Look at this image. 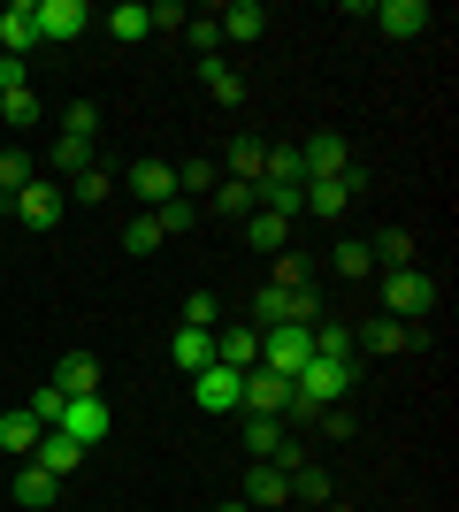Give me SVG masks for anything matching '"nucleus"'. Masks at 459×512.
Returning <instances> with one entry per match:
<instances>
[{
	"label": "nucleus",
	"mask_w": 459,
	"mask_h": 512,
	"mask_svg": "<svg viewBox=\"0 0 459 512\" xmlns=\"http://www.w3.org/2000/svg\"><path fill=\"white\" fill-rule=\"evenodd\" d=\"M383 314L421 329V321L437 314V276H429V268H391V276H383Z\"/></svg>",
	"instance_id": "nucleus-1"
},
{
	"label": "nucleus",
	"mask_w": 459,
	"mask_h": 512,
	"mask_svg": "<svg viewBox=\"0 0 459 512\" xmlns=\"http://www.w3.org/2000/svg\"><path fill=\"white\" fill-rule=\"evenodd\" d=\"M31 8H39V46H77L100 23L85 0H31Z\"/></svg>",
	"instance_id": "nucleus-2"
},
{
	"label": "nucleus",
	"mask_w": 459,
	"mask_h": 512,
	"mask_svg": "<svg viewBox=\"0 0 459 512\" xmlns=\"http://www.w3.org/2000/svg\"><path fill=\"white\" fill-rule=\"evenodd\" d=\"M54 428H62L77 451L108 444V428H115V421H108V398H62V421H54Z\"/></svg>",
	"instance_id": "nucleus-3"
},
{
	"label": "nucleus",
	"mask_w": 459,
	"mask_h": 512,
	"mask_svg": "<svg viewBox=\"0 0 459 512\" xmlns=\"http://www.w3.org/2000/svg\"><path fill=\"white\" fill-rule=\"evenodd\" d=\"M314 360V329H261V367L268 375H299Z\"/></svg>",
	"instance_id": "nucleus-4"
},
{
	"label": "nucleus",
	"mask_w": 459,
	"mask_h": 512,
	"mask_svg": "<svg viewBox=\"0 0 459 512\" xmlns=\"http://www.w3.org/2000/svg\"><path fill=\"white\" fill-rule=\"evenodd\" d=\"M368 192V176L360 169H345V176H314V184H306V214H329V222H337V214H352V199Z\"/></svg>",
	"instance_id": "nucleus-5"
},
{
	"label": "nucleus",
	"mask_w": 459,
	"mask_h": 512,
	"mask_svg": "<svg viewBox=\"0 0 459 512\" xmlns=\"http://www.w3.org/2000/svg\"><path fill=\"white\" fill-rule=\"evenodd\" d=\"M238 406H245V413H268V421H284V413H291V375L253 367V375H245V390H238Z\"/></svg>",
	"instance_id": "nucleus-6"
},
{
	"label": "nucleus",
	"mask_w": 459,
	"mask_h": 512,
	"mask_svg": "<svg viewBox=\"0 0 459 512\" xmlns=\"http://www.w3.org/2000/svg\"><path fill=\"white\" fill-rule=\"evenodd\" d=\"M245 505L253 512H291V474L268 467V459H253V467H245Z\"/></svg>",
	"instance_id": "nucleus-7"
},
{
	"label": "nucleus",
	"mask_w": 459,
	"mask_h": 512,
	"mask_svg": "<svg viewBox=\"0 0 459 512\" xmlns=\"http://www.w3.org/2000/svg\"><path fill=\"white\" fill-rule=\"evenodd\" d=\"M62 207H69L62 184H46V176L16 192V222H23V230H54V222H62Z\"/></svg>",
	"instance_id": "nucleus-8"
},
{
	"label": "nucleus",
	"mask_w": 459,
	"mask_h": 512,
	"mask_svg": "<svg viewBox=\"0 0 459 512\" xmlns=\"http://www.w3.org/2000/svg\"><path fill=\"white\" fill-rule=\"evenodd\" d=\"M31 46H39V8H31V0H8V8H0V54L23 62Z\"/></svg>",
	"instance_id": "nucleus-9"
},
{
	"label": "nucleus",
	"mask_w": 459,
	"mask_h": 512,
	"mask_svg": "<svg viewBox=\"0 0 459 512\" xmlns=\"http://www.w3.org/2000/svg\"><path fill=\"white\" fill-rule=\"evenodd\" d=\"M375 23H383V39H421L429 23H437V8L429 0H383V8H368Z\"/></svg>",
	"instance_id": "nucleus-10"
},
{
	"label": "nucleus",
	"mask_w": 459,
	"mask_h": 512,
	"mask_svg": "<svg viewBox=\"0 0 459 512\" xmlns=\"http://www.w3.org/2000/svg\"><path fill=\"white\" fill-rule=\"evenodd\" d=\"M352 344H368V352H406V344H429V329H414V321H391V314H375L352 329Z\"/></svg>",
	"instance_id": "nucleus-11"
},
{
	"label": "nucleus",
	"mask_w": 459,
	"mask_h": 512,
	"mask_svg": "<svg viewBox=\"0 0 459 512\" xmlns=\"http://www.w3.org/2000/svg\"><path fill=\"white\" fill-rule=\"evenodd\" d=\"M192 390H199V413H238L245 375H230V367H199V375H192Z\"/></svg>",
	"instance_id": "nucleus-12"
},
{
	"label": "nucleus",
	"mask_w": 459,
	"mask_h": 512,
	"mask_svg": "<svg viewBox=\"0 0 459 512\" xmlns=\"http://www.w3.org/2000/svg\"><path fill=\"white\" fill-rule=\"evenodd\" d=\"M299 161H306V184H314V176H345L352 146L337 138V130H322V138H306V146H299Z\"/></svg>",
	"instance_id": "nucleus-13"
},
{
	"label": "nucleus",
	"mask_w": 459,
	"mask_h": 512,
	"mask_svg": "<svg viewBox=\"0 0 459 512\" xmlns=\"http://www.w3.org/2000/svg\"><path fill=\"white\" fill-rule=\"evenodd\" d=\"M215 367L253 375V367H261V329H215Z\"/></svg>",
	"instance_id": "nucleus-14"
},
{
	"label": "nucleus",
	"mask_w": 459,
	"mask_h": 512,
	"mask_svg": "<svg viewBox=\"0 0 459 512\" xmlns=\"http://www.w3.org/2000/svg\"><path fill=\"white\" fill-rule=\"evenodd\" d=\"M215 31H222L230 46H253V39L268 31V8H261V0H230V8L215 16Z\"/></svg>",
	"instance_id": "nucleus-15"
},
{
	"label": "nucleus",
	"mask_w": 459,
	"mask_h": 512,
	"mask_svg": "<svg viewBox=\"0 0 459 512\" xmlns=\"http://www.w3.org/2000/svg\"><path fill=\"white\" fill-rule=\"evenodd\" d=\"M54 390H62V398H100V360H92V352H62Z\"/></svg>",
	"instance_id": "nucleus-16"
},
{
	"label": "nucleus",
	"mask_w": 459,
	"mask_h": 512,
	"mask_svg": "<svg viewBox=\"0 0 459 512\" xmlns=\"http://www.w3.org/2000/svg\"><path fill=\"white\" fill-rule=\"evenodd\" d=\"M131 192L146 199V214L169 207V199H176V169H169V161H131Z\"/></svg>",
	"instance_id": "nucleus-17"
},
{
	"label": "nucleus",
	"mask_w": 459,
	"mask_h": 512,
	"mask_svg": "<svg viewBox=\"0 0 459 512\" xmlns=\"http://www.w3.org/2000/svg\"><path fill=\"white\" fill-rule=\"evenodd\" d=\"M31 467H46V474H54V482H69V474L85 467V451L69 444L62 428H46V436H39V451H31Z\"/></svg>",
	"instance_id": "nucleus-18"
},
{
	"label": "nucleus",
	"mask_w": 459,
	"mask_h": 512,
	"mask_svg": "<svg viewBox=\"0 0 459 512\" xmlns=\"http://www.w3.org/2000/svg\"><path fill=\"white\" fill-rule=\"evenodd\" d=\"M39 436H46V428L31 421L23 406H0V451H16V467L31 459V451H39Z\"/></svg>",
	"instance_id": "nucleus-19"
},
{
	"label": "nucleus",
	"mask_w": 459,
	"mask_h": 512,
	"mask_svg": "<svg viewBox=\"0 0 459 512\" xmlns=\"http://www.w3.org/2000/svg\"><path fill=\"white\" fill-rule=\"evenodd\" d=\"M245 245H253L261 260H276V253L291 245V222H284V214H261V207H253V214H245Z\"/></svg>",
	"instance_id": "nucleus-20"
},
{
	"label": "nucleus",
	"mask_w": 459,
	"mask_h": 512,
	"mask_svg": "<svg viewBox=\"0 0 459 512\" xmlns=\"http://www.w3.org/2000/svg\"><path fill=\"white\" fill-rule=\"evenodd\" d=\"M169 360L184 367V375L215 367V329H176V337H169Z\"/></svg>",
	"instance_id": "nucleus-21"
},
{
	"label": "nucleus",
	"mask_w": 459,
	"mask_h": 512,
	"mask_svg": "<svg viewBox=\"0 0 459 512\" xmlns=\"http://www.w3.org/2000/svg\"><path fill=\"white\" fill-rule=\"evenodd\" d=\"M199 85L215 92L222 107H238V100H245V77H238V62H230V54H207V62H199Z\"/></svg>",
	"instance_id": "nucleus-22"
},
{
	"label": "nucleus",
	"mask_w": 459,
	"mask_h": 512,
	"mask_svg": "<svg viewBox=\"0 0 459 512\" xmlns=\"http://www.w3.org/2000/svg\"><path fill=\"white\" fill-rule=\"evenodd\" d=\"M261 176H268V146L261 138H230V184H253V192H261Z\"/></svg>",
	"instance_id": "nucleus-23"
},
{
	"label": "nucleus",
	"mask_w": 459,
	"mask_h": 512,
	"mask_svg": "<svg viewBox=\"0 0 459 512\" xmlns=\"http://www.w3.org/2000/svg\"><path fill=\"white\" fill-rule=\"evenodd\" d=\"M54 497H62V482H54V474H46V467H31V459H23V467H16V505L46 512V505H54Z\"/></svg>",
	"instance_id": "nucleus-24"
},
{
	"label": "nucleus",
	"mask_w": 459,
	"mask_h": 512,
	"mask_svg": "<svg viewBox=\"0 0 459 512\" xmlns=\"http://www.w3.org/2000/svg\"><path fill=\"white\" fill-rule=\"evenodd\" d=\"M100 31H108V39H123V46H138L153 31L146 23V0H123V8H108V16H100Z\"/></svg>",
	"instance_id": "nucleus-25"
},
{
	"label": "nucleus",
	"mask_w": 459,
	"mask_h": 512,
	"mask_svg": "<svg viewBox=\"0 0 459 512\" xmlns=\"http://www.w3.org/2000/svg\"><path fill=\"white\" fill-rule=\"evenodd\" d=\"M92 153H100V146H85V138H62V146H54V161H46V169H54L46 184H77V176L92 169Z\"/></svg>",
	"instance_id": "nucleus-26"
},
{
	"label": "nucleus",
	"mask_w": 459,
	"mask_h": 512,
	"mask_svg": "<svg viewBox=\"0 0 459 512\" xmlns=\"http://www.w3.org/2000/svg\"><path fill=\"white\" fill-rule=\"evenodd\" d=\"M368 253H375V268L391 276V268H414V230H383V237H368Z\"/></svg>",
	"instance_id": "nucleus-27"
},
{
	"label": "nucleus",
	"mask_w": 459,
	"mask_h": 512,
	"mask_svg": "<svg viewBox=\"0 0 459 512\" xmlns=\"http://www.w3.org/2000/svg\"><path fill=\"white\" fill-rule=\"evenodd\" d=\"M284 436H291L284 421H268V413H245V451H253V459H276V451H284Z\"/></svg>",
	"instance_id": "nucleus-28"
},
{
	"label": "nucleus",
	"mask_w": 459,
	"mask_h": 512,
	"mask_svg": "<svg viewBox=\"0 0 459 512\" xmlns=\"http://www.w3.org/2000/svg\"><path fill=\"white\" fill-rule=\"evenodd\" d=\"M215 184H222V176H215V161H207V153H192V161L176 169V199H207Z\"/></svg>",
	"instance_id": "nucleus-29"
},
{
	"label": "nucleus",
	"mask_w": 459,
	"mask_h": 512,
	"mask_svg": "<svg viewBox=\"0 0 459 512\" xmlns=\"http://www.w3.org/2000/svg\"><path fill=\"white\" fill-rule=\"evenodd\" d=\"M314 268H322V260H306V253H291V245H284V253L268 260V283H276V291H299Z\"/></svg>",
	"instance_id": "nucleus-30"
},
{
	"label": "nucleus",
	"mask_w": 459,
	"mask_h": 512,
	"mask_svg": "<svg viewBox=\"0 0 459 512\" xmlns=\"http://www.w3.org/2000/svg\"><path fill=\"white\" fill-rule=\"evenodd\" d=\"M291 505H329V474L299 459V467H291Z\"/></svg>",
	"instance_id": "nucleus-31"
},
{
	"label": "nucleus",
	"mask_w": 459,
	"mask_h": 512,
	"mask_svg": "<svg viewBox=\"0 0 459 512\" xmlns=\"http://www.w3.org/2000/svg\"><path fill=\"white\" fill-rule=\"evenodd\" d=\"M207 199H215L207 214H253V207H261V192H253V184H230V176H222V184H215Z\"/></svg>",
	"instance_id": "nucleus-32"
},
{
	"label": "nucleus",
	"mask_w": 459,
	"mask_h": 512,
	"mask_svg": "<svg viewBox=\"0 0 459 512\" xmlns=\"http://www.w3.org/2000/svg\"><path fill=\"white\" fill-rule=\"evenodd\" d=\"M329 268H337V276H375V253H368V237H345V245L329 253Z\"/></svg>",
	"instance_id": "nucleus-33"
},
{
	"label": "nucleus",
	"mask_w": 459,
	"mask_h": 512,
	"mask_svg": "<svg viewBox=\"0 0 459 512\" xmlns=\"http://www.w3.org/2000/svg\"><path fill=\"white\" fill-rule=\"evenodd\" d=\"M314 352H322V360H352L360 344H352V329H345V321H314Z\"/></svg>",
	"instance_id": "nucleus-34"
},
{
	"label": "nucleus",
	"mask_w": 459,
	"mask_h": 512,
	"mask_svg": "<svg viewBox=\"0 0 459 512\" xmlns=\"http://www.w3.org/2000/svg\"><path fill=\"white\" fill-rule=\"evenodd\" d=\"M23 184H39V169H31V153H23V146H8V153H0V192L16 199Z\"/></svg>",
	"instance_id": "nucleus-35"
},
{
	"label": "nucleus",
	"mask_w": 459,
	"mask_h": 512,
	"mask_svg": "<svg viewBox=\"0 0 459 512\" xmlns=\"http://www.w3.org/2000/svg\"><path fill=\"white\" fill-rule=\"evenodd\" d=\"M0 115H8L16 130H31V123H39V92H31V85H8V92H0Z\"/></svg>",
	"instance_id": "nucleus-36"
},
{
	"label": "nucleus",
	"mask_w": 459,
	"mask_h": 512,
	"mask_svg": "<svg viewBox=\"0 0 459 512\" xmlns=\"http://www.w3.org/2000/svg\"><path fill=\"white\" fill-rule=\"evenodd\" d=\"M261 214H306V184H261Z\"/></svg>",
	"instance_id": "nucleus-37"
},
{
	"label": "nucleus",
	"mask_w": 459,
	"mask_h": 512,
	"mask_svg": "<svg viewBox=\"0 0 459 512\" xmlns=\"http://www.w3.org/2000/svg\"><path fill=\"white\" fill-rule=\"evenodd\" d=\"M261 184H306L299 146H268V176H261Z\"/></svg>",
	"instance_id": "nucleus-38"
},
{
	"label": "nucleus",
	"mask_w": 459,
	"mask_h": 512,
	"mask_svg": "<svg viewBox=\"0 0 459 512\" xmlns=\"http://www.w3.org/2000/svg\"><path fill=\"white\" fill-rule=\"evenodd\" d=\"M199 214H207L199 199H169V207H153V222H161V237H184V230L199 222Z\"/></svg>",
	"instance_id": "nucleus-39"
},
{
	"label": "nucleus",
	"mask_w": 459,
	"mask_h": 512,
	"mask_svg": "<svg viewBox=\"0 0 459 512\" xmlns=\"http://www.w3.org/2000/svg\"><path fill=\"white\" fill-rule=\"evenodd\" d=\"M153 245H161V222H153V214L138 207L131 222H123V253H153Z\"/></svg>",
	"instance_id": "nucleus-40"
},
{
	"label": "nucleus",
	"mask_w": 459,
	"mask_h": 512,
	"mask_svg": "<svg viewBox=\"0 0 459 512\" xmlns=\"http://www.w3.org/2000/svg\"><path fill=\"white\" fill-rule=\"evenodd\" d=\"M62 138H85V146H92V138H100V107H92V100H69V115H62Z\"/></svg>",
	"instance_id": "nucleus-41"
},
{
	"label": "nucleus",
	"mask_w": 459,
	"mask_h": 512,
	"mask_svg": "<svg viewBox=\"0 0 459 512\" xmlns=\"http://www.w3.org/2000/svg\"><path fill=\"white\" fill-rule=\"evenodd\" d=\"M69 192H77V207H100V199L115 192V176H108V169H85L77 184H62V199H69Z\"/></svg>",
	"instance_id": "nucleus-42"
},
{
	"label": "nucleus",
	"mask_w": 459,
	"mask_h": 512,
	"mask_svg": "<svg viewBox=\"0 0 459 512\" xmlns=\"http://www.w3.org/2000/svg\"><path fill=\"white\" fill-rule=\"evenodd\" d=\"M184 46H192L199 62H207V54H222V31H215V16H192V23H184Z\"/></svg>",
	"instance_id": "nucleus-43"
},
{
	"label": "nucleus",
	"mask_w": 459,
	"mask_h": 512,
	"mask_svg": "<svg viewBox=\"0 0 459 512\" xmlns=\"http://www.w3.org/2000/svg\"><path fill=\"white\" fill-rule=\"evenodd\" d=\"M146 23H153V31H184V23H192V8H176V0H153Z\"/></svg>",
	"instance_id": "nucleus-44"
},
{
	"label": "nucleus",
	"mask_w": 459,
	"mask_h": 512,
	"mask_svg": "<svg viewBox=\"0 0 459 512\" xmlns=\"http://www.w3.org/2000/svg\"><path fill=\"white\" fill-rule=\"evenodd\" d=\"M184 329H215V299H207V291L184 299Z\"/></svg>",
	"instance_id": "nucleus-45"
},
{
	"label": "nucleus",
	"mask_w": 459,
	"mask_h": 512,
	"mask_svg": "<svg viewBox=\"0 0 459 512\" xmlns=\"http://www.w3.org/2000/svg\"><path fill=\"white\" fill-rule=\"evenodd\" d=\"M314 421H322L329 436H337V444H345V436H352V413H345V406H329V413H314Z\"/></svg>",
	"instance_id": "nucleus-46"
},
{
	"label": "nucleus",
	"mask_w": 459,
	"mask_h": 512,
	"mask_svg": "<svg viewBox=\"0 0 459 512\" xmlns=\"http://www.w3.org/2000/svg\"><path fill=\"white\" fill-rule=\"evenodd\" d=\"M215 512H253V505H245V497H230V505H215Z\"/></svg>",
	"instance_id": "nucleus-47"
},
{
	"label": "nucleus",
	"mask_w": 459,
	"mask_h": 512,
	"mask_svg": "<svg viewBox=\"0 0 459 512\" xmlns=\"http://www.w3.org/2000/svg\"><path fill=\"white\" fill-rule=\"evenodd\" d=\"M322 512H352V505H337V497H329V505H322Z\"/></svg>",
	"instance_id": "nucleus-48"
}]
</instances>
